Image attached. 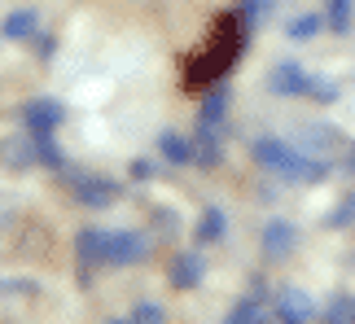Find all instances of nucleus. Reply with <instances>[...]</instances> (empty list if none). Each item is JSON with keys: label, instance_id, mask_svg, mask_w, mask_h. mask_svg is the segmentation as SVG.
<instances>
[{"label": "nucleus", "instance_id": "6", "mask_svg": "<svg viewBox=\"0 0 355 324\" xmlns=\"http://www.w3.org/2000/svg\"><path fill=\"white\" fill-rule=\"evenodd\" d=\"M259 246H263L268 259H290L298 250V228L290 219H268L263 224V237H259Z\"/></svg>", "mask_w": 355, "mask_h": 324}, {"label": "nucleus", "instance_id": "26", "mask_svg": "<svg viewBox=\"0 0 355 324\" xmlns=\"http://www.w3.org/2000/svg\"><path fill=\"white\" fill-rule=\"evenodd\" d=\"M307 97H316V101H334V97H338V88H334L324 75H307Z\"/></svg>", "mask_w": 355, "mask_h": 324}, {"label": "nucleus", "instance_id": "7", "mask_svg": "<svg viewBox=\"0 0 355 324\" xmlns=\"http://www.w3.org/2000/svg\"><path fill=\"white\" fill-rule=\"evenodd\" d=\"M145 259H149V237L145 233H132V228L110 233V263L114 267H132V263H145Z\"/></svg>", "mask_w": 355, "mask_h": 324}, {"label": "nucleus", "instance_id": "16", "mask_svg": "<svg viewBox=\"0 0 355 324\" xmlns=\"http://www.w3.org/2000/svg\"><path fill=\"white\" fill-rule=\"evenodd\" d=\"M220 158H224V132L198 127V136H193V162H202V167H220Z\"/></svg>", "mask_w": 355, "mask_h": 324}, {"label": "nucleus", "instance_id": "30", "mask_svg": "<svg viewBox=\"0 0 355 324\" xmlns=\"http://www.w3.org/2000/svg\"><path fill=\"white\" fill-rule=\"evenodd\" d=\"M343 171H347V175H355V150H347V158H343Z\"/></svg>", "mask_w": 355, "mask_h": 324}, {"label": "nucleus", "instance_id": "11", "mask_svg": "<svg viewBox=\"0 0 355 324\" xmlns=\"http://www.w3.org/2000/svg\"><path fill=\"white\" fill-rule=\"evenodd\" d=\"M307 75L303 66H294V62H281V66H272V75H268V92H277V97H298V92H307Z\"/></svg>", "mask_w": 355, "mask_h": 324}, {"label": "nucleus", "instance_id": "10", "mask_svg": "<svg viewBox=\"0 0 355 324\" xmlns=\"http://www.w3.org/2000/svg\"><path fill=\"white\" fill-rule=\"evenodd\" d=\"M329 167H334L329 158H320V154H303V150H298L294 162H290V167H285L281 175H285L290 184H320L324 175H329Z\"/></svg>", "mask_w": 355, "mask_h": 324}, {"label": "nucleus", "instance_id": "27", "mask_svg": "<svg viewBox=\"0 0 355 324\" xmlns=\"http://www.w3.org/2000/svg\"><path fill=\"white\" fill-rule=\"evenodd\" d=\"M128 175L136 184H145V180H154V162H145V158H132V167H128Z\"/></svg>", "mask_w": 355, "mask_h": 324}, {"label": "nucleus", "instance_id": "20", "mask_svg": "<svg viewBox=\"0 0 355 324\" xmlns=\"http://www.w3.org/2000/svg\"><path fill=\"white\" fill-rule=\"evenodd\" d=\"M320 26H324V18H320V13H298V18H290V26H285V35H290V39H298V44H307V39H316V35H320Z\"/></svg>", "mask_w": 355, "mask_h": 324}, {"label": "nucleus", "instance_id": "22", "mask_svg": "<svg viewBox=\"0 0 355 324\" xmlns=\"http://www.w3.org/2000/svg\"><path fill=\"white\" fill-rule=\"evenodd\" d=\"M277 9V0H237V13L245 18V26H254V22H263L268 13Z\"/></svg>", "mask_w": 355, "mask_h": 324}, {"label": "nucleus", "instance_id": "8", "mask_svg": "<svg viewBox=\"0 0 355 324\" xmlns=\"http://www.w3.org/2000/svg\"><path fill=\"white\" fill-rule=\"evenodd\" d=\"M250 154H254V162L259 167H268V171H285L294 162V154H298V145H290V141H281V136H259L254 145H250Z\"/></svg>", "mask_w": 355, "mask_h": 324}, {"label": "nucleus", "instance_id": "19", "mask_svg": "<svg viewBox=\"0 0 355 324\" xmlns=\"http://www.w3.org/2000/svg\"><path fill=\"white\" fill-rule=\"evenodd\" d=\"M31 141H35V162H44V167H53V171H66V154H62V145L53 141V132L31 136Z\"/></svg>", "mask_w": 355, "mask_h": 324}, {"label": "nucleus", "instance_id": "23", "mask_svg": "<svg viewBox=\"0 0 355 324\" xmlns=\"http://www.w3.org/2000/svg\"><path fill=\"white\" fill-rule=\"evenodd\" d=\"M324 224H329V228H351V224H355V193H347L343 201H338Z\"/></svg>", "mask_w": 355, "mask_h": 324}, {"label": "nucleus", "instance_id": "21", "mask_svg": "<svg viewBox=\"0 0 355 324\" xmlns=\"http://www.w3.org/2000/svg\"><path fill=\"white\" fill-rule=\"evenodd\" d=\"M329 26L334 31H351V22H355V0H329Z\"/></svg>", "mask_w": 355, "mask_h": 324}, {"label": "nucleus", "instance_id": "1", "mask_svg": "<svg viewBox=\"0 0 355 324\" xmlns=\"http://www.w3.org/2000/svg\"><path fill=\"white\" fill-rule=\"evenodd\" d=\"M241 53H245V18L241 13H220L215 26H211L207 48L184 62V88L198 92V88L215 84V79H224L228 66H233Z\"/></svg>", "mask_w": 355, "mask_h": 324}, {"label": "nucleus", "instance_id": "15", "mask_svg": "<svg viewBox=\"0 0 355 324\" xmlns=\"http://www.w3.org/2000/svg\"><path fill=\"white\" fill-rule=\"evenodd\" d=\"M228 320L233 324H263V320H272V307L263 303V294H245V298H237L233 307H228Z\"/></svg>", "mask_w": 355, "mask_h": 324}, {"label": "nucleus", "instance_id": "12", "mask_svg": "<svg viewBox=\"0 0 355 324\" xmlns=\"http://www.w3.org/2000/svg\"><path fill=\"white\" fill-rule=\"evenodd\" d=\"M0 35L9 39V44H31V39L40 35V13L35 9H13L5 22H0Z\"/></svg>", "mask_w": 355, "mask_h": 324}, {"label": "nucleus", "instance_id": "4", "mask_svg": "<svg viewBox=\"0 0 355 324\" xmlns=\"http://www.w3.org/2000/svg\"><path fill=\"white\" fill-rule=\"evenodd\" d=\"M75 254H79V272L84 276H88L92 263H110V233H105V228H79Z\"/></svg>", "mask_w": 355, "mask_h": 324}, {"label": "nucleus", "instance_id": "28", "mask_svg": "<svg viewBox=\"0 0 355 324\" xmlns=\"http://www.w3.org/2000/svg\"><path fill=\"white\" fill-rule=\"evenodd\" d=\"M0 294H35V280H0Z\"/></svg>", "mask_w": 355, "mask_h": 324}, {"label": "nucleus", "instance_id": "25", "mask_svg": "<svg viewBox=\"0 0 355 324\" xmlns=\"http://www.w3.org/2000/svg\"><path fill=\"white\" fill-rule=\"evenodd\" d=\"M324 320H355V298H347V294L329 298V307H324Z\"/></svg>", "mask_w": 355, "mask_h": 324}, {"label": "nucleus", "instance_id": "29", "mask_svg": "<svg viewBox=\"0 0 355 324\" xmlns=\"http://www.w3.org/2000/svg\"><path fill=\"white\" fill-rule=\"evenodd\" d=\"M35 48H40V57H53V53H58V39H53V35H35Z\"/></svg>", "mask_w": 355, "mask_h": 324}, {"label": "nucleus", "instance_id": "9", "mask_svg": "<svg viewBox=\"0 0 355 324\" xmlns=\"http://www.w3.org/2000/svg\"><path fill=\"white\" fill-rule=\"evenodd\" d=\"M272 316H277L281 324H307L311 316H316V303H311L303 289H281L277 303H272Z\"/></svg>", "mask_w": 355, "mask_h": 324}, {"label": "nucleus", "instance_id": "14", "mask_svg": "<svg viewBox=\"0 0 355 324\" xmlns=\"http://www.w3.org/2000/svg\"><path fill=\"white\" fill-rule=\"evenodd\" d=\"M338 132L334 127H324V123H311V127H303L298 132V150L303 154H320V158H329V150H338Z\"/></svg>", "mask_w": 355, "mask_h": 324}, {"label": "nucleus", "instance_id": "2", "mask_svg": "<svg viewBox=\"0 0 355 324\" xmlns=\"http://www.w3.org/2000/svg\"><path fill=\"white\" fill-rule=\"evenodd\" d=\"M66 184H71L75 201H79V206H88V210H110L114 201L123 197L119 180H110V175H71Z\"/></svg>", "mask_w": 355, "mask_h": 324}, {"label": "nucleus", "instance_id": "5", "mask_svg": "<svg viewBox=\"0 0 355 324\" xmlns=\"http://www.w3.org/2000/svg\"><path fill=\"white\" fill-rule=\"evenodd\" d=\"M167 276H171L175 289H198L202 276H207V259L198 250H175L171 263H167Z\"/></svg>", "mask_w": 355, "mask_h": 324}, {"label": "nucleus", "instance_id": "3", "mask_svg": "<svg viewBox=\"0 0 355 324\" xmlns=\"http://www.w3.org/2000/svg\"><path fill=\"white\" fill-rule=\"evenodd\" d=\"M62 101H53V97H35V101H26L22 105V127L31 132V136H44V132H58L62 127Z\"/></svg>", "mask_w": 355, "mask_h": 324}, {"label": "nucleus", "instance_id": "13", "mask_svg": "<svg viewBox=\"0 0 355 324\" xmlns=\"http://www.w3.org/2000/svg\"><path fill=\"white\" fill-rule=\"evenodd\" d=\"M198 127H207V132H224V127H228V88H224V84L215 88L211 97H202Z\"/></svg>", "mask_w": 355, "mask_h": 324}, {"label": "nucleus", "instance_id": "17", "mask_svg": "<svg viewBox=\"0 0 355 324\" xmlns=\"http://www.w3.org/2000/svg\"><path fill=\"white\" fill-rule=\"evenodd\" d=\"M158 158L171 162V167H184V162H193V141H184L180 132H162L158 136Z\"/></svg>", "mask_w": 355, "mask_h": 324}, {"label": "nucleus", "instance_id": "24", "mask_svg": "<svg viewBox=\"0 0 355 324\" xmlns=\"http://www.w3.org/2000/svg\"><path fill=\"white\" fill-rule=\"evenodd\" d=\"M128 320H136V324H158V320H167V312H162L158 303H136L132 312H128Z\"/></svg>", "mask_w": 355, "mask_h": 324}, {"label": "nucleus", "instance_id": "18", "mask_svg": "<svg viewBox=\"0 0 355 324\" xmlns=\"http://www.w3.org/2000/svg\"><path fill=\"white\" fill-rule=\"evenodd\" d=\"M224 228H228L224 210H220V206H207V210H202V219H198V228H193L198 246H215V241L224 237Z\"/></svg>", "mask_w": 355, "mask_h": 324}]
</instances>
